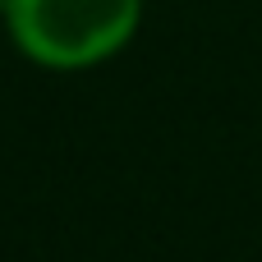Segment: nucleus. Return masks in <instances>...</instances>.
I'll use <instances>...</instances> for the list:
<instances>
[{"label": "nucleus", "instance_id": "f03ea898", "mask_svg": "<svg viewBox=\"0 0 262 262\" xmlns=\"http://www.w3.org/2000/svg\"><path fill=\"white\" fill-rule=\"evenodd\" d=\"M5 5H9V0H0V18H5Z\"/></svg>", "mask_w": 262, "mask_h": 262}, {"label": "nucleus", "instance_id": "f257e3e1", "mask_svg": "<svg viewBox=\"0 0 262 262\" xmlns=\"http://www.w3.org/2000/svg\"><path fill=\"white\" fill-rule=\"evenodd\" d=\"M147 0H9L5 41L41 74H92L143 32Z\"/></svg>", "mask_w": 262, "mask_h": 262}]
</instances>
